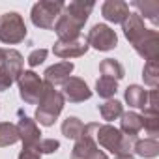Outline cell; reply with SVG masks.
Wrapping results in <instances>:
<instances>
[{
	"instance_id": "obj_1",
	"label": "cell",
	"mask_w": 159,
	"mask_h": 159,
	"mask_svg": "<svg viewBox=\"0 0 159 159\" xmlns=\"http://www.w3.org/2000/svg\"><path fill=\"white\" fill-rule=\"evenodd\" d=\"M122 30L125 39L131 43L135 52L146 62H153L159 56V32L155 28L144 26V19L137 11H129L125 21L122 23Z\"/></svg>"
},
{
	"instance_id": "obj_2",
	"label": "cell",
	"mask_w": 159,
	"mask_h": 159,
	"mask_svg": "<svg viewBox=\"0 0 159 159\" xmlns=\"http://www.w3.org/2000/svg\"><path fill=\"white\" fill-rule=\"evenodd\" d=\"M94 8H96L94 2H83V0H73V2L66 4L52 28L58 36V41L81 38V30L86 25L88 17L92 15Z\"/></svg>"
},
{
	"instance_id": "obj_3",
	"label": "cell",
	"mask_w": 159,
	"mask_h": 159,
	"mask_svg": "<svg viewBox=\"0 0 159 159\" xmlns=\"http://www.w3.org/2000/svg\"><path fill=\"white\" fill-rule=\"evenodd\" d=\"M96 142L98 146L109 150L114 155H122V153H131L133 152V144L139 137H129L124 135L118 127L111 125V124H101L96 129Z\"/></svg>"
},
{
	"instance_id": "obj_4",
	"label": "cell",
	"mask_w": 159,
	"mask_h": 159,
	"mask_svg": "<svg viewBox=\"0 0 159 159\" xmlns=\"http://www.w3.org/2000/svg\"><path fill=\"white\" fill-rule=\"evenodd\" d=\"M64 103H66V99H64L62 92L45 83L43 98L39 99L38 109H36V122H39V125H45V127L54 125V122L58 120V116L64 109Z\"/></svg>"
},
{
	"instance_id": "obj_5",
	"label": "cell",
	"mask_w": 159,
	"mask_h": 159,
	"mask_svg": "<svg viewBox=\"0 0 159 159\" xmlns=\"http://www.w3.org/2000/svg\"><path fill=\"white\" fill-rule=\"evenodd\" d=\"M99 124L96 122H90V124H84V131L83 135L79 137L73 144V150H71V159H109V155L99 150L98 142H96V129H98Z\"/></svg>"
},
{
	"instance_id": "obj_6",
	"label": "cell",
	"mask_w": 159,
	"mask_h": 159,
	"mask_svg": "<svg viewBox=\"0 0 159 159\" xmlns=\"http://www.w3.org/2000/svg\"><path fill=\"white\" fill-rule=\"evenodd\" d=\"M64 2L62 0H39L36 2L30 10V21L34 26L41 28V30H52L56 19L60 17L62 10H64Z\"/></svg>"
},
{
	"instance_id": "obj_7",
	"label": "cell",
	"mask_w": 159,
	"mask_h": 159,
	"mask_svg": "<svg viewBox=\"0 0 159 159\" xmlns=\"http://www.w3.org/2000/svg\"><path fill=\"white\" fill-rule=\"evenodd\" d=\"M28 30L25 25V19L17 11H6L0 15V43L6 45H17L25 41Z\"/></svg>"
},
{
	"instance_id": "obj_8",
	"label": "cell",
	"mask_w": 159,
	"mask_h": 159,
	"mask_svg": "<svg viewBox=\"0 0 159 159\" xmlns=\"http://www.w3.org/2000/svg\"><path fill=\"white\" fill-rule=\"evenodd\" d=\"M25 58L15 49H4L0 60V92H6L13 83H17L19 75L23 73Z\"/></svg>"
},
{
	"instance_id": "obj_9",
	"label": "cell",
	"mask_w": 159,
	"mask_h": 159,
	"mask_svg": "<svg viewBox=\"0 0 159 159\" xmlns=\"http://www.w3.org/2000/svg\"><path fill=\"white\" fill-rule=\"evenodd\" d=\"M19 96L26 105H38L45 92V81L32 69H26L17 79Z\"/></svg>"
},
{
	"instance_id": "obj_10",
	"label": "cell",
	"mask_w": 159,
	"mask_h": 159,
	"mask_svg": "<svg viewBox=\"0 0 159 159\" xmlns=\"http://www.w3.org/2000/svg\"><path fill=\"white\" fill-rule=\"evenodd\" d=\"M86 43L88 47L96 49V51H112L116 45H118V36L116 32L109 26V25H103V23H98L94 25L88 34H86Z\"/></svg>"
},
{
	"instance_id": "obj_11",
	"label": "cell",
	"mask_w": 159,
	"mask_h": 159,
	"mask_svg": "<svg viewBox=\"0 0 159 159\" xmlns=\"http://www.w3.org/2000/svg\"><path fill=\"white\" fill-rule=\"evenodd\" d=\"M17 116H19V122H17L15 125H17L19 140L23 142V148H32V150H36V146L39 144V140L43 139V137H41V131H39V127H38V122L32 120L30 116H26L23 111H17Z\"/></svg>"
},
{
	"instance_id": "obj_12",
	"label": "cell",
	"mask_w": 159,
	"mask_h": 159,
	"mask_svg": "<svg viewBox=\"0 0 159 159\" xmlns=\"http://www.w3.org/2000/svg\"><path fill=\"white\" fill-rule=\"evenodd\" d=\"M62 96L69 103H83L92 98V90L81 77H69L62 84Z\"/></svg>"
},
{
	"instance_id": "obj_13",
	"label": "cell",
	"mask_w": 159,
	"mask_h": 159,
	"mask_svg": "<svg viewBox=\"0 0 159 159\" xmlns=\"http://www.w3.org/2000/svg\"><path fill=\"white\" fill-rule=\"evenodd\" d=\"M88 43L86 38H77V39H69V41H56L52 45V54L64 60L69 58H79V56H84L88 52Z\"/></svg>"
},
{
	"instance_id": "obj_14",
	"label": "cell",
	"mask_w": 159,
	"mask_h": 159,
	"mask_svg": "<svg viewBox=\"0 0 159 159\" xmlns=\"http://www.w3.org/2000/svg\"><path fill=\"white\" fill-rule=\"evenodd\" d=\"M73 67L75 64L69 62V60H64V62H58V64H52L45 69L43 73V81L51 86H58V84H64L67 79L71 77L73 73Z\"/></svg>"
},
{
	"instance_id": "obj_15",
	"label": "cell",
	"mask_w": 159,
	"mask_h": 159,
	"mask_svg": "<svg viewBox=\"0 0 159 159\" xmlns=\"http://www.w3.org/2000/svg\"><path fill=\"white\" fill-rule=\"evenodd\" d=\"M101 15L109 23L122 25L125 17L129 15V4L124 2V0H107L101 6Z\"/></svg>"
},
{
	"instance_id": "obj_16",
	"label": "cell",
	"mask_w": 159,
	"mask_h": 159,
	"mask_svg": "<svg viewBox=\"0 0 159 159\" xmlns=\"http://www.w3.org/2000/svg\"><path fill=\"white\" fill-rule=\"evenodd\" d=\"M131 6L139 10V15L148 19L153 26L159 25V2L157 0H144V2L142 0H133Z\"/></svg>"
},
{
	"instance_id": "obj_17",
	"label": "cell",
	"mask_w": 159,
	"mask_h": 159,
	"mask_svg": "<svg viewBox=\"0 0 159 159\" xmlns=\"http://www.w3.org/2000/svg\"><path fill=\"white\" fill-rule=\"evenodd\" d=\"M124 99L129 107L144 111L146 101H148V90H144V86L140 84H129L124 92Z\"/></svg>"
},
{
	"instance_id": "obj_18",
	"label": "cell",
	"mask_w": 159,
	"mask_h": 159,
	"mask_svg": "<svg viewBox=\"0 0 159 159\" xmlns=\"http://www.w3.org/2000/svg\"><path fill=\"white\" fill-rule=\"evenodd\" d=\"M120 131L124 135H129V137H137L140 131H142V116L135 111H129V112H124L120 116Z\"/></svg>"
},
{
	"instance_id": "obj_19",
	"label": "cell",
	"mask_w": 159,
	"mask_h": 159,
	"mask_svg": "<svg viewBox=\"0 0 159 159\" xmlns=\"http://www.w3.org/2000/svg\"><path fill=\"white\" fill-rule=\"evenodd\" d=\"M133 152L139 155V157H144V159H153L159 155V140L157 139H137L135 144H133Z\"/></svg>"
},
{
	"instance_id": "obj_20",
	"label": "cell",
	"mask_w": 159,
	"mask_h": 159,
	"mask_svg": "<svg viewBox=\"0 0 159 159\" xmlns=\"http://www.w3.org/2000/svg\"><path fill=\"white\" fill-rule=\"evenodd\" d=\"M99 73L101 77H109V79H114V81H120V79L125 77V69L124 66L114 60V58H105L99 62Z\"/></svg>"
},
{
	"instance_id": "obj_21",
	"label": "cell",
	"mask_w": 159,
	"mask_h": 159,
	"mask_svg": "<svg viewBox=\"0 0 159 159\" xmlns=\"http://www.w3.org/2000/svg\"><path fill=\"white\" fill-rule=\"evenodd\" d=\"M98 111H99V114L105 122H114L124 114V105L118 99H107L105 103H101L98 107Z\"/></svg>"
},
{
	"instance_id": "obj_22",
	"label": "cell",
	"mask_w": 159,
	"mask_h": 159,
	"mask_svg": "<svg viewBox=\"0 0 159 159\" xmlns=\"http://www.w3.org/2000/svg\"><path fill=\"white\" fill-rule=\"evenodd\" d=\"M84 131V122L77 116H67L64 122H62V135L66 139H71V140H77L79 137L83 135Z\"/></svg>"
},
{
	"instance_id": "obj_23",
	"label": "cell",
	"mask_w": 159,
	"mask_h": 159,
	"mask_svg": "<svg viewBox=\"0 0 159 159\" xmlns=\"http://www.w3.org/2000/svg\"><path fill=\"white\" fill-rule=\"evenodd\" d=\"M118 92V81L109 77H99L96 81V94L103 99H112L114 94Z\"/></svg>"
},
{
	"instance_id": "obj_24",
	"label": "cell",
	"mask_w": 159,
	"mask_h": 159,
	"mask_svg": "<svg viewBox=\"0 0 159 159\" xmlns=\"http://www.w3.org/2000/svg\"><path fill=\"white\" fill-rule=\"evenodd\" d=\"M19 140V133H17V125L11 122H0V148L11 146Z\"/></svg>"
},
{
	"instance_id": "obj_25",
	"label": "cell",
	"mask_w": 159,
	"mask_h": 159,
	"mask_svg": "<svg viewBox=\"0 0 159 159\" xmlns=\"http://www.w3.org/2000/svg\"><path fill=\"white\" fill-rule=\"evenodd\" d=\"M142 129L150 135V139H157L159 135V112H146L142 111Z\"/></svg>"
},
{
	"instance_id": "obj_26",
	"label": "cell",
	"mask_w": 159,
	"mask_h": 159,
	"mask_svg": "<svg viewBox=\"0 0 159 159\" xmlns=\"http://www.w3.org/2000/svg\"><path fill=\"white\" fill-rule=\"evenodd\" d=\"M142 79H144V84H148L150 88H157V84H159V66H157V60L144 64Z\"/></svg>"
},
{
	"instance_id": "obj_27",
	"label": "cell",
	"mask_w": 159,
	"mask_h": 159,
	"mask_svg": "<svg viewBox=\"0 0 159 159\" xmlns=\"http://www.w3.org/2000/svg\"><path fill=\"white\" fill-rule=\"evenodd\" d=\"M58 148H60V142L56 139H41L39 144L36 146V152H39L43 155V153H54V152H58Z\"/></svg>"
},
{
	"instance_id": "obj_28",
	"label": "cell",
	"mask_w": 159,
	"mask_h": 159,
	"mask_svg": "<svg viewBox=\"0 0 159 159\" xmlns=\"http://www.w3.org/2000/svg\"><path fill=\"white\" fill-rule=\"evenodd\" d=\"M47 54H49V51L47 49H34L30 54H28V58H26V62H28V66L30 67H36V66H39V64H43L45 60H47Z\"/></svg>"
},
{
	"instance_id": "obj_29",
	"label": "cell",
	"mask_w": 159,
	"mask_h": 159,
	"mask_svg": "<svg viewBox=\"0 0 159 159\" xmlns=\"http://www.w3.org/2000/svg\"><path fill=\"white\" fill-rule=\"evenodd\" d=\"M17 159H41V153L32 150V148H23L19 152V157Z\"/></svg>"
},
{
	"instance_id": "obj_30",
	"label": "cell",
	"mask_w": 159,
	"mask_h": 159,
	"mask_svg": "<svg viewBox=\"0 0 159 159\" xmlns=\"http://www.w3.org/2000/svg\"><path fill=\"white\" fill-rule=\"evenodd\" d=\"M114 159H135V157H133L131 153H122V155H116Z\"/></svg>"
},
{
	"instance_id": "obj_31",
	"label": "cell",
	"mask_w": 159,
	"mask_h": 159,
	"mask_svg": "<svg viewBox=\"0 0 159 159\" xmlns=\"http://www.w3.org/2000/svg\"><path fill=\"white\" fill-rule=\"evenodd\" d=\"M2 54H4V49H2V47H0V60H2Z\"/></svg>"
}]
</instances>
